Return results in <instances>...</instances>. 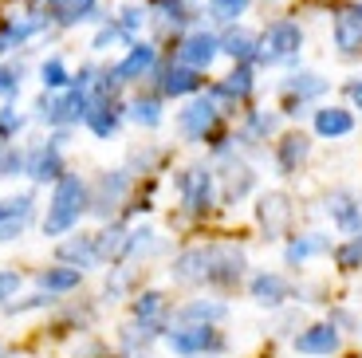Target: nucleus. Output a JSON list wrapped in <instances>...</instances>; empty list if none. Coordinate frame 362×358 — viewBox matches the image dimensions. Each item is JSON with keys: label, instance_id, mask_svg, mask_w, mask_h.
Instances as JSON below:
<instances>
[{"label": "nucleus", "instance_id": "obj_8", "mask_svg": "<svg viewBox=\"0 0 362 358\" xmlns=\"http://www.w3.org/2000/svg\"><path fill=\"white\" fill-rule=\"evenodd\" d=\"M335 47L343 55H351L362 47V4H346L335 16Z\"/></svg>", "mask_w": 362, "mask_h": 358}, {"label": "nucleus", "instance_id": "obj_31", "mask_svg": "<svg viewBox=\"0 0 362 358\" xmlns=\"http://www.w3.org/2000/svg\"><path fill=\"white\" fill-rule=\"evenodd\" d=\"M95 252H99V260L127 256V233H122V229H110V233H99V236H95Z\"/></svg>", "mask_w": 362, "mask_h": 358}, {"label": "nucleus", "instance_id": "obj_37", "mask_svg": "<svg viewBox=\"0 0 362 358\" xmlns=\"http://www.w3.org/2000/svg\"><path fill=\"white\" fill-rule=\"evenodd\" d=\"M20 166H24V158L0 146V178H12V173H20Z\"/></svg>", "mask_w": 362, "mask_h": 358}, {"label": "nucleus", "instance_id": "obj_47", "mask_svg": "<svg viewBox=\"0 0 362 358\" xmlns=\"http://www.w3.org/2000/svg\"><path fill=\"white\" fill-rule=\"evenodd\" d=\"M193 358H205V354H193Z\"/></svg>", "mask_w": 362, "mask_h": 358}, {"label": "nucleus", "instance_id": "obj_41", "mask_svg": "<svg viewBox=\"0 0 362 358\" xmlns=\"http://www.w3.org/2000/svg\"><path fill=\"white\" fill-rule=\"evenodd\" d=\"M16 130H20V118H16V110H0V138L16 134Z\"/></svg>", "mask_w": 362, "mask_h": 358}, {"label": "nucleus", "instance_id": "obj_35", "mask_svg": "<svg viewBox=\"0 0 362 358\" xmlns=\"http://www.w3.org/2000/svg\"><path fill=\"white\" fill-rule=\"evenodd\" d=\"M40 75H44V87H52V91H59V87H67V83H71V75H67V67L59 59H47Z\"/></svg>", "mask_w": 362, "mask_h": 358}, {"label": "nucleus", "instance_id": "obj_20", "mask_svg": "<svg viewBox=\"0 0 362 358\" xmlns=\"http://www.w3.org/2000/svg\"><path fill=\"white\" fill-rule=\"evenodd\" d=\"M28 216H32V197H12V209H8V216L0 221V241H12V236H20L24 233V224H28Z\"/></svg>", "mask_w": 362, "mask_h": 358}, {"label": "nucleus", "instance_id": "obj_17", "mask_svg": "<svg viewBox=\"0 0 362 358\" xmlns=\"http://www.w3.org/2000/svg\"><path fill=\"white\" fill-rule=\"evenodd\" d=\"M127 185H130V178L122 170H115V173H107V178L99 181V197L90 201V209L99 216H110V209L122 201V193H127Z\"/></svg>", "mask_w": 362, "mask_h": 358}, {"label": "nucleus", "instance_id": "obj_44", "mask_svg": "<svg viewBox=\"0 0 362 358\" xmlns=\"http://www.w3.org/2000/svg\"><path fill=\"white\" fill-rule=\"evenodd\" d=\"M12 44H16V32H12V28H8V32H0V55L8 52Z\"/></svg>", "mask_w": 362, "mask_h": 358}, {"label": "nucleus", "instance_id": "obj_40", "mask_svg": "<svg viewBox=\"0 0 362 358\" xmlns=\"http://www.w3.org/2000/svg\"><path fill=\"white\" fill-rule=\"evenodd\" d=\"M16 87H20V71H12V67H0V95H12Z\"/></svg>", "mask_w": 362, "mask_h": 358}, {"label": "nucleus", "instance_id": "obj_1", "mask_svg": "<svg viewBox=\"0 0 362 358\" xmlns=\"http://www.w3.org/2000/svg\"><path fill=\"white\" fill-rule=\"evenodd\" d=\"M87 209V185H83L75 173H64V178L55 181L52 189V205H47V216H44V233L47 236H59L67 229H75Z\"/></svg>", "mask_w": 362, "mask_h": 358}, {"label": "nucleus", "instance_id": "obj_30", "mask_svg": "<svg viewBox=\"0 0 362 358\" xmlns=\"http://www.w3.org/2000/svg\"><path fill=\"white\" fill-rule=\"evenodd\" d=\"M162 311H165V296H162V291H146V296H138V304H134V315L142 319V327L158 323V319H162Z\"/></svg>", "mask_w": 362, "mask_h": 358}, {"label": "nucleus", "instance_id": "obj_28", "mask_svg": "<svg viewBox=\"0 0 362 358\" xmlns=\"http://www.w3.org/2000/svg\"><path fill=\"white\" fill-rule=\"evenodd\" d=\"M248 91H252V71H248V67H240V71L225 75V83H221L213 95H217V99H245Z\"/></svg>", "mask_w": 362, "mask_h": 358}, {"label": "nucleus", "instance_id": "obj_22", "mask_svg": "<svg viewBox=\"0 0 362 358\" xmlns=\"http://www.w3.org/2000/svg\"><path fill=\"white\" fill-rule=\"evenodd\" d=\"M331 248V241H327L323 233H308V236H299V241L288 244V264H303V260L319 256V252Z\"/></svg>", "mask_w": 362, "mask_h": 358}, {"label": "nucleus", "instance_id": "obj_2", "mask_svg": "<svg viewBox=\"0 0 362 358\" xmlns=\"http://www.w3.org/2000/svg\"><path fill=\"white\" fill-rule=\"evenodd\" d=\"M170 347L185 358L217 354V350H225V335H221L213 323H185L181 331H170Z\"/></svg>", "mask_w": 362, "mask_h": 358}, {"label": "nucleus", "instance_id": "obj_34", "mask_svg": "<svg viewBox=\"0 0 362 358\" xmlns=\"http://www.w3.org/2000/svg\"><path fill=\"white\" fill-rule=\"evenodd\" d=\"M248 189H252V170L248 166H233L228 170V197H245Z\"/></svg>", "mask_w": 362, "mask_h": 358}, {"label": "nucleus", "instance_id": "obj_6", "mask_svg": "<svg viewBox=\"0 0 362 358\" xmlns=\"http://www.w3.org/2000/svg\"><path fill=\"white\" fill-rule=\"evenodd\" d=\"M213 252H217V244L181 252V256L173 260V279H181V284H209V272H213Z\"/></svg>", "mask_w": 362, "mask_h": 358}, {"label": "nucleus", "instance_id": "obj_43", "mask_svg": "<svg viewBox=\"0 0 362 358\" xmlns=\"http://www.w3.org/2000/svg\"><path fill=\"white\" fill-rule=\"evenodd\" d=\"M118 36H122V28H103V32H99V36H95V47H107V44H115V40Z\"/></svg>", "mask_w": 362, "mask_h": 358}, {"label": "nucleus", "instance_id": "obj_38", "mask_svg": "<svg viewBox=\"0 0 362 358\" xmlns=\"http://www.w3.org/2000/svg\"><path fill=\"white\" fill-rule=\"evenodd\" d=\"M20 291V276L16 272H0V299H12Z\"/></svg>", "mask_w": 362, "mask_h": 358}, {"label": "nucleus", "instance_id": "obj_16", "mask_svg": "<svg viewBox=\"0 0 362 358\" xmlns=\"http://www.w3.org/2000/svg\"><path fill=\"white\" fill-rule=\"evenodd\" d=\"M288 296H291L288 279L276 276V272H260V276L252 279V299H256L260 307H276V304H284Z\"/></svg>", "mask_w": 362, "mask_h": 358}, {"label": "nucleus", "instance_id": "obj_25", "mask_svg": "<svg viewBox=\"0 0 362 358\" xmlns=\"http://www.w3.org/2000/svg\"><path fill=\"white\" fill-rule=\"evenodd\" d=\"M256 47H260V40H256L252 32H245V28H233V32L221 40V52H228L233 59H248V55H256Z\"/></svg>", "mask_w": 362, "mask_h": 358}, {"label": "nucleus", "instance_id": "obj_46", "mask_svg": "<svg viewBox=\"0 0 362 358\" xmlns=\"http://www.w3.org/2000/svg\"><path fill=\"white\" fill-rule=\"evenodd\" d=\"M0 358H4V342H0Z\"/></svg>", "mask_w": 362, "mask_h": 358}, {"label": "nucleus", "instance_id": "obj_11", "mask_svg": "<svg viewBox=\"0 0 362 358\" xmlns=\"http://www.w3.org/2000/svg\"><path fill=\"white\" fill-rule=\"evenodd\" d=\"M28 178L36 181H59L64 178V161H59V142H44L28 158Z\"/></svg>", "mask_w": 362, "mask_h": 358}, {"label": "nucleus", "instance_id": "obj_12", "mask_svg": "<svg viewBox=\"0 0 362 358\" xmlns=\"http://www.w3.org/2000/svg\"><path fill=\"white\" fill-rule=\"evenodd\" d=\"M217 52H221V40L217 36H209V32H193V36L181 44V63H185V67L205 71L209 63L217 59Z\"/></svg>", "mask_w": 362, "mask_h": 358}, {"label": "nucleus", "instance_id": "obj_10", "mask_svg": "<svg viewBox=\"0 0 362 358\" xmlns=\"http://www.w3.org/2000/svg\"><path fill=\"white\" fill-rule=\"evenodd\" d=\"M217 115H221V110H217V103H213V99H193L189 107L181 110L177 122H181V130H185L189 138H205L209 130H213V122H217Z\"/></svg>", "mask_w": 362, "mask_h": 358}, {"label": "nucleus", "instance_id": "obj_18", "mask_svg": "<svg viewBox=\"0 0 362 358\" xmlns=\"http://www.w3.org/2000/svg\"><path fill=\"white\" fill-rule=\"evenodd\" d=\"M351 130H354L351 110H343V107H323V110H315V134H323V138H343V134H351Z\"/></svg>", "mask_w": 362, "mask_h": 358}, {"label": "nucleus", "instance_id": "obj_42", "mask_svg": "<svg viewBox=\"0 0 362 358\" xmlns=\"http://www.w3.org/2000/svg\"><path fill=\"white\" fill-rule=\"evenodd\" d=\"M252 130L256 134H272V130H276V118L272 115H252Z\"/></svg>", "mask_w": 362, "mask_h": 358}, {"label": "nucleus", "instance_id": "obj_3", "mask_svg": "<svg viewBox=\"0 0 362 358\" xmlns=\"http://www.w3.org/2000/svg\"><path fill=\"white\" fill-rule=\"evenodd\" d=\"M303 47V32H299V24H291V20H276V24L268 28L260 36V59L264 63H284L291 59V55Z\"/></svg>", "mask_w": 362, "mask_h": 358}, {"label": "nucleus", "instance_id": "obj_23", "mask_svg": "<svg viewBox=\"0 0 362 358\" xmlns=\"http://www.w3.org/2000/svg\"><path fill=\"white\" fill-rule=\"evenodd\" d=\"M197 87H201L197 67H170V71H165V79H162L165 95H193Z\"/></svg>", "mask_w": 362, "mask_h": 358}, {"label": "nucleus", "instance_id": "obj_36", "mask_svg": "<svg viewBox=\"0 0 362 358\" xmlns=\"http://www.w3.org/2000/svg\"><path fill=\"white\" fill-rule=\"evenodd\" d=\"M248 0H209V12H213V20H236L240 12H245Z\"/></svg>", "mask_w": 362, "mask_h": 358}, {"label": "nucleus", "instance_id": "obj_33", "mask_svg": "<svg viewBox=\"0 0 362 358\" xmlns=\"http://www.w3.org/2000/svg\"><path fill=\"white\" fill-rule=\"evenodd\" d=\"M55 12H59L64 24H75V20H83V16L95 12V0H55Z\"/></svg>", "mask_w": 362, "mask_h": 358}, {"label": "nucleus", "instance_id": "obj_15", "mask_svg": "<svg viewBox=\"0 0 362 358\" xmlns=\"http://www.w3.org/2000/svg\"><path fill=\"white\" fill-rule=\"evenodd\" d=\"M154 59H158V52L150 44H134L130 47V55L122 63H118L115 71H110V79L115 83H130V79H142L150 67H154Z\"/></svg>", "mask_w": 362, "mask_h": 358}, {"label": "nucleus", "instance_id": "obj_19", "mask_svg": "<svg viewBox=\"0 0 362 358\" xmlns=\"http://www.w3.org/2000/svg\"><path fill=\"white\" fill-rule=\"evenodd\" d=\"M311 154V142L303 134H288L280 138V146H276V161H280V173H296L299 161Z\"/></svg>", "mask_w": 362, "mask_h": 358}, {"label": "nucleus", "instance_id": "obj_45", "mask_svg": "<svg viewBox=\"0 0 362 358\" xmlns=\"http://www.w3.org/2000/svg\"><path fill=\"white\" fill-rule=\"evenodd\" d=\"M351 99L358 103V110H362V83H354V87H351Z\"/></svg>", "mask_w": 362, "mask_h": 358}, {"label": "nucleus", "instance_id": "obj_7", "mask_svg": "<svg viewBox=\"0 0 362 358\" xmlns=\"http://www.w3.org/2000/svg\"><path fill=\"white\" fill-rule=\"evenodd\" d=\"M339 327L335 323H315V327H308V331L296 335V350L299 354H335L339 350Z\"/></svg>", "mask_w": 362, "mask_h": 358}, {"label": "nucleus", "instance_id": "obj_21", "mask_svg": "<svg viewBox=\"0 0 362 358\" xmlns=\"http://www.w3.org/2000/svg\"><path fill=\"white\" fill-rule=\"evenodd\" d=\"M327 91V79H319V75H311V71H299V75H291L288 83H284V95L288 99H315V95H323Z\"/></svg>", "mask_w": 362, "mask_h": 358}, {"label": "nucleus", "instance_id": "obj_39", "mask_svg": "<svg viewBox=\"0 0 362 358\" xmlns=\"http://www.w3.org/2000/svg\"><path fill=\"white\" fill-rule=\"evenodd\" d=\"M142 20H146L142 8H127V12H122V24H118V28H122V32L130 36V32H138V24H142Z\"/></svg>", "mask_w": 362, "mask_h": 358}, {"label": "nucleus", "instance_id": "obj_27", "mask_svg": "<svg viewBox=\"0 0 362 358\" xmlns=\"http://www.w3.org/2000/svg\"><path fill=\"white\" fill-rule=\"evenodd\" d=\"M40 287H44V291H71V287H79V268H47V272H40Z\"/></svg>", "mask_w": 362, "mask_h": 358}, {"label": "nucleus", "instance_id": "obj_14", "mask_svg": "<svg viewBox=\"0 0 362 358\" xmlns=\"http://www.w3.org/2000/svg\"><path fill=\"white\" fill-rule=\"evenodd\" d=\"M327 213H331V221L343 229V233H362V205L351 197V193H331L327 197Z\"/></svg>", "mask_w": 362, "mask_h": 358}, {"label": "nucleus", "instance_id": "obj_5", "mask_svg": "<svg viewBox=\"0 0 362 358\" xmlns=\"http://www.w3.org/2000/svg\"><path fill=\"white\" fill-rule=\"evenodd\" d=\"M87 107H90V99H87V91H67L64 99H44L40 103V118L44 122H79V118H87Z\"/></svg>", "mask_w": 362, "mask_h": 358}, {"label": "nucleus", "instance_id": "obj_26", "mask_svg": "<svg viewBox=\"0 0 362 358\" xmlns=\"http://www.w3.org/2000/svg\"><path fill=\"white\" fill-rule=\"evenodd\" d=\"M59 260H75V268H79V264H95V260H99L95 236H71L67 244H59Z\"/></svg>", "mask_w": 362, "mask_h": 358}, {"label": "nucleus", "instance_id": "obj_24", "mask_svg": "<svg viewBox=\"0 0 362 358\" xmlns=\"http://www.w3.org/2000/svg\"><path fill=\"white\" fill-rule=\"evenodd\" d=\"M228 315L225 304H213V299H193V304L181 307V319L185 323H221Z\"/></svg>", "mask_w": 362, "mask_h": 358}, {"label": "nucleus", "instance_id": "obj_4", "mask_svg": "<svg viewBox=\"0 0 362 358\" xmlns=\"http://www.w3.org/2000/svg\"><path fill=\"white\" fill-rule=\"evenodd\" d=\"M177 189H181V201H185L189 213H205L209 201H213V173L193 166V170H185L177 178Z\"/></svg>", "mask_w": 362, "mask_h": 358}, {"label": "nucleus", "instance_id": "obj_9", "mask_svg": "<svg viewBox=\"0 0 362 358\" xmlns=\"http://www.w3.org/2000/svg\"><path fill=\"white\" fill-rule=\"evenodd\" d=\"M240 276H245V252L217 244V252H213V272H209V284L233 287V284H240Z\"/></svg>", "mask_w": 362, "mask_h": 358}, {"label": "nucleus", "instance_id": "obj_32", "mask_svg": "<svg viewBox=\"0 0 362 358\" xmlns=\"http://www.w3.org/2000/svg\"><path fill=\"white\" fill-rule=\"evenodd\" d=\"M130 118H134L138 126H158L162 122V103L158 99H134L130 103Z\"/></svg>", "mask_w": 362, "mask_h": 358}, {"label": "nucleus", "instance_id": "obj_29", "mask_svg": "<svg viewBox=\"0 0 362 358\" xmlns=\"http://www.w3.org/2000/svg\"><path fill=\"white\" fill-rule=\"evenodd\" d=\"M335 264L343 272H358L362 268V233H354L351 241H343L335 248Z\"/></svg>", "mask_w": 362, "mask_h": 358}, {"label": "nucleus", "instance_id": "obj_13", "mask_svg": "<svg viewBox=\"0 0 362 358\" xmlns=\"http://www.w3.org/2000/svg\"><path fill=\"white\" fill-rule=\"evenodd\" d=\"M256 216H260V224H264L268 236H280L284 229H288V221H291V205H288L284 193H268V197H260V205H256Z\"/></svg>", "mask_w": 362, "mask_h": 358}]
</instances>
